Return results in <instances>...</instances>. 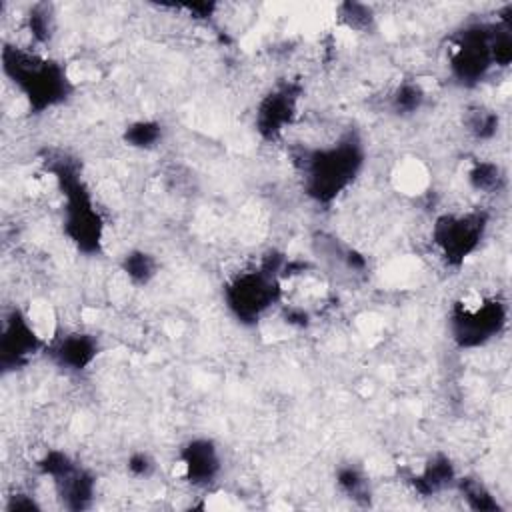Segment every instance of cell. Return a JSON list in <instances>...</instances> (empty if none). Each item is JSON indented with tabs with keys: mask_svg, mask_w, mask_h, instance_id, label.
I'll return each instance as SVG.
<instances>
[{
	"mask_svg": "<svg viewBox=\"0 0 512 512\" xmlns=\"http://www.w3.org/2000/svg\"><path fill=\"white\" fill-rule=\"evenodd\" d=\"M160 136V126L154 122H136L126 130V140L130 146L148 148L152 146Z\"/></svg>",
	"mask_w": 512,
	"mask_h": 512,
	"instance_id": "cell-11",
	"label": "cell"
},
{
	"mask_svg": "<svg viewBox=\"0 0 512 512\" xmlns=\"http://www.w3.org/2000/svg\"><path fill=\"white\" fill-rule=\"evenodd\" d=\"M470 180H472V184L478 190H490V188L498 186V180H500L498 166H494V164H480V166H476L472 170Z\"/></svg>",
	"mask_w": 512,
	"mask_h": 512,
	"instance_id": "cell-14",
	"label": "cell"
},
{
	"mask_svg": "<svg viewBox=\"0 0 512 512\" xmlns=\"http://www.w3.org/2000/svg\"><path fill=\"white\" fill-rule=\"evenodd\" d=\"M296 110V96L290 88H278L270 92L258 108V130L266 138H276L282 134L284 126L292 122Z\"/></svg>",
	"mask_w": 512,
	"mask_h": 512,
	"instance_id": "cell-9",
	"label": "cell"
},
{
	"mask_svg": "<svg viewBox=\"0 0 512 512\" xmlns=\"http://www.w3.org/2000/svg\"><path fill=\"white\" fill-rule=\"evenodd\" d=\"M4 68L24 92L30 106L40 110L56 104L68 92V78L60 66L20 48L4 50Z\"/></svg>",
	"mask_w": 512,
	"mask_h": 512,
	"instance_id": "cell-2",
	"label": "cell"
},
{
	"mask_svg": "<svg viewBox=\"0 0 512 512\" xmlns=\"http://www.w3.org/2000/svg\"><path fill=\"white\" fill-rule=\"evenodd\" d=\"M180 466L192 484L202 486L210 484L220 472V456L210 440H194L182 450Z\"/></svg>",
	"mask_w": 512,
	"mask_h": 512,
	"instance_id": "cell-8",
	"label": "cell"
},
{
	"mask_svg": "<svg viewBox=\"0 0 512 512\" xmlns=\"http://www.w3.org/2000/svg\"><path fill=\"white\" fill-rule=\"evenodd\" d=\"M124 270L134 282H146L154 274V262L144 252H132L124 260Z\"/></svg>",
	"mask_w": 512,
	"mask_h": 512,
	"instance_id": "cell-12",
	"label": "cell"
},
{
	"mask_svg": "<svg viewBox=\"0 0 512 512\" xmlns=\"http://www.w3.org/2000/svg\"><path fill=\"white\" fill-rule=\"evenodd\" d=\"M40 344V336L32 326L30 318L20 314L18 310L12 312L10 318L4 322L2 332V362L4 364H18L26 360Z\"/></svg>",
	"mask_w": 512,
	"mask_h": 512,
	"instance_id": "cell-7",
	"label": "cell"
},
{
	"mask_svg": "<svg viewBox=\"0 0 512 512\" xmlns=\"http://www.w3.org/2000/svg\"><path fill=\"white\" fill-rule=\"evenodd\" d=\"M506 322V308L498 300L460 302L452 312V334L460 346H480Z\"/></svg>",
	"mask_w": 512,
	"mask_h": 512,
	"instance_id": "cell-3",
	"label": "cell"
},
{
	"mask_svg": "<svg viewBox=\"0 0 512 512\" xmlns=\"http://www.w3.org/2000/svg\"><path fill=\"white\" fill-rule=\"evenodd\" d=\"M494 36L496 30L490 34V30L484 26L470 28L462 34L456 50L450 56V66L456 78L462 82H476L488 72L492 64H496Z\"/></svg>",
	"mask_w": 512,
	"mask_h": 512,
	"instance_id": "cell-6",
	"label": "cell"
},
{
	"mask_svg": "<svg viewBox=\"0 0 512 512\" xmlns=\"http://www.w3.org/2000/svg\"><path fill=\"white\" fill-rule=\"evenodd\" d=\"M422 100H424V92L420 90L418 84H404L398 88V92L394 96V106L398 110L412 112L422 104Z\"/></svg>",
	"mask_w": 512,
	"mask_h": 512,
	"instance_id": "cell-13",
	"label": "cell"
},
{
	"mask_svg": "<svg viewBox=\"0 0 512 512\" xmlns=\"http://www.w3.org/2000/svg\"><path fill=\"white\" fill-rule=\"evenodd\" d=\"M130 468H132L134 472H138V474H146L148 468H150V460H148L144 454H138V456H134V458L130 460Z\"/></svg>",
	"mask_w": 512,
	"mask_h": 512,
	"instance_id": "cell-15",
	"label": "cell"
},
{
	"mask_svg": "<svg viewBox=\"0 0 512 512\" xmlns=\"http://www.w3.org/2000/svg\"><path fill=\"white\" fill-rule=\"evenodd\" d=\"M360 166L362 148L352 138L310 150L302 160L304 186L318 202H330L354 180Z\"/></svg>",
	"mask_w": 512,
	"mask_h": 512,
	"instance_id": "cell-1",
	"label": "cell"
},
{
	"mask_svg": "<svg viewBox=\"0 0 512 512\" xmlns=\"http://www.w3.org/2000/svg\"><path fill=\"white\" fill-rule=\"evenodd\" d=\"M280 288L270 270H250L240 274L226 292L228 306L240 320H256L278 298Z\"/></svg>",
	"mask_w": 512,
	"mask_h": 512,
	"instance_id": "cell-4",
	"label": "cell"
},
{
	"mask_svg": "<svg viewBox=\"0 0 512 512\" xmlns=\"http://www.w3.org/2000/svg\"><path fill=\"white\" fill-rule=\"evenodd\" d=\"M482 230V214H446L434 224V244L448 264L458 266L476 250L478 240L482 238Z\"/></svg>",
	"mask_w": 512,
	"mask_h": 512,
	"instance_id": "cell-5",
	"label": "cell"
},
{
	"mask_svg": "<svg viewBox=\"0 0 512 512\" xmlns=\"http://www.w3.org/2000/svg\"><path fill=\"white\" fill-rule=\"evenodd\" d=\"M96 356V342L86 334H70L62 338L56 348V358L62 366L72 370L86 368Z\"/></svg>",
	"mask_w": 512,
	"mask_h": 512,
	"instance_id": "cell-10",
	"label": "cell"
}]
</instances>
